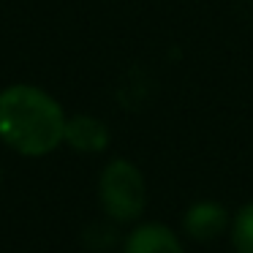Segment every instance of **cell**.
Returning a JSON list of instances; mask_svg holds the SVG:
<instances>
[{"instance_id": "obj_1", "label": "cell", "mask_w": 253, "mask_h": 253, "mask_svg": "<svg viewBox=\"0 0 253 253\" xmlns=\"http://www.w3.org/2000/svg\"><path fill=\"white\" fill-rule=\"evenodd\" d=\"M66 136L63 106L33 84H11L0 93V139L22 155H49Z\"/></svg>"}, {"instance_id": "obj_2", "label": "cell", "mask_w": 253, "mask_h": 253, "mask_svg": "<svg viewBox=\"0 0 253 253\" xmlns=\"http://www.w3.org/2000/svg\"><path fill=\"white\" fill-rule=\"evenodd\" d=\"M98 199L104 212L112 220H136L147 202V188H144V177L131 161L115 158L104 166L98 180Z\"/></svg>"}, {"instance_id": "obj_3", "label": "cell", "mask_w": 253, "mask_h": 253, "mask_svg": "<svg viewBox=\"0 0 253 253\" xmlns=\"http://www.w3.org/2000/svg\"><path fill=\"white\" fill-rule=\"evenodd\" d=\"M63 142H68L79 153H101L109 144V131L106 126L93 115H77L71 120H66V136Z\"/></svg>"}, {"instance_id": "obj_4", "label": "cell", "mask_w": 253, "mask_h": 253, "mask_svg": "<svg viewBox=\"0 0 253 253\" xmlns=\"http://www.w3.org/2000/svg\"><path fill=\"white\" fill-rule=\"evenodd\" d=\"M126 253H185L174 231L161 223H144L126 240Z\"/></svg>"}, {"instance_id": "obj_5", "label": "cell", "mask_w": 253, "mask_h": 253, "mask_svg": "<svg viewBox=\"0 0 253 253\" xmlns=\"http://www.w3.org/2000/svg\"><path fill=\"white\" fill-rule=\"evenodd\" d=\"M182 226L193 240H212L229 226V212L218 202H199L185 212Z\"/></svg>"}, {"instance_id": "obj_6", "label": "cell", "mask_w": 253, "mask_h": 253, "mask_svg": "<svg viewBox=\"0 0 253 253\" xmlns=\"http://www.w3.org/2000/svg\"><path fill=\"white\" fill-rule=\"evenodd\" d=\"M231 242H234L237 253H253V202L245 204V207L234 215Z\"/></svg>"}]
</instances>
